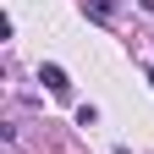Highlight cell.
<instances>
[{"instance_id": "obj_2", "label": "cell", "mask_w": 154, "mask_h": 154, "mask_svg": "<svg viewBox=\"0 0 154 154\" xmlns=\"http://www.w3.org/2000/svg\"><path fill=\"white\" fill-rule=\"evenodd\" d=\"M149 83H154V72H149Z\"/></svg>"}, {"instance_id": "obj_1", "label": "cell", "mask_w": 154, "mask_h": 154, "mask_svg": "<svg viewBox=\"0 0 154 154\" xmlns=\"http://www.w3.org/2000/svg\"><path fill=\"white\" fill-rule=\"evenodd\" d=\"M38 83H44V88L55 94V99H72V77H66L61 66H55V61H44V66H38Z\"/></svg>"}]
</instances>
